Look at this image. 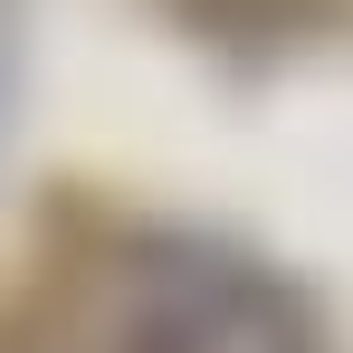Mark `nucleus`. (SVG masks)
I'll return each instance as SVG.
<instances>
[{
  "instance_id": "1",
  "label": "nucleus",
  "mask_w": 353,
  "mask_h": 353,
  "mask_svg": "<svg viewBox=\"0 0 353 353\" xmlns=\"http://www.w3.org/2000/svg\"><path fill=\"white\" fill-rule=\"evenodd\" d=\"M86 353H315V334L305 305L239 248L153 230L115 248Z\"/></svg>"
}]
</instances>
